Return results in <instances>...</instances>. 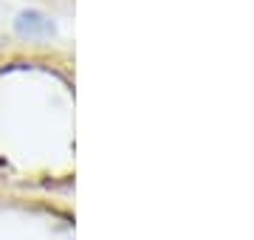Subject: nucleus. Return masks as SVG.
Returning a JSON list of instances; mask_svg holds the SVG:
<instances>
[{"label":"nucleus","mask_w":254,"mask_h":240,"mask_svg":"<svg viewBox=\"0 0 254 240\" xmlns=\"http://www.w3.org/2000/svg\"><path fill=\"white\" fill-rule=\"evenodd\" d=\"M17 31L28 37H40V34H51V20H46L40 11H23L17 17Z\"/></svg>","instance_id":"f257e3e1"}]
</instances>
